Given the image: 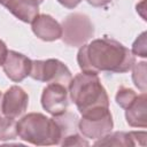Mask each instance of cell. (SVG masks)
<instances>
[{
  "instance_id": "cell-14",
  "label": "cell",
  "mask_w": 147,
  "mask_h": 147,
  "mask_svg": "<svg viewBox=\"0 0 147 147\" xmlns=\"http://www.w3.org/2000/svg\"><path fill=\"white\" fill-rule=\"evenodd\" d=\"M17 137V122L9 117L0 116V141H8Z\"/></svg>"
},
{
  "instance_id": "cell-11",
  "label": "cell",
  "mask_w": 147,
  "mask_h": 147,
  "mask_svg": "<svg viewBox=\"0 0 147 147\" xmlns=\"http://www.w3.org/2000/svg\"><path fill=\"white\" fill-rule=\"evenodd\" d=\"M44 0H0L16 18L24 23H31L39 14V5Z\"/></svg>"
},
{
  "instance_id": "cell-10",
  "label": "cell",
  "mask_w": 147,
  "mask_h": 147,
  "mask_svg": "<svg viewBox=\"0 0 147 147\" xmlns=\"http://www.w3.org/2000/svg\"><path fill=\"white\" fill-rule=\"evenodd\" d=\"M32 32L44 41H55L62 36L61 24L47 14H38L31 22Z\"/></svg>"
},
{
  "instance_id": "cell-1",
  "label": "cell",
  "mask_w": 147,
  "mask_h": 147,
  "mask_svg": "<svg viewBox=\"0 0 147 147\" xmlns=\"http://www.w3.org/2000/svg\"><path fill=\"white\" fill-rule=\"evenodd\" d=\"M77 63L80 70L85 72L124 74L131 70L136 63V57L119 41L110 38H99L79 47Z\"/></svg>"
},
{
  "instance_id": "cell-22",
  "label": "cell",
  "mask_w": 147,
  "mask_h": 147,
  "mask_svg": "<svg viewBox=\"0 0 147 147\" xmlns=\"http://www.w3.org/2000/svg\"><path fill=\"white\" fill-rule=\"evenodd\" d=\"M86 1L93 7H105L108 3H110L111 0H86Z\"/></svg>"
},
{
  "instance_id": "cell-15",
  "label": "cell",
  "mask_w": 147,
  "mask_h": 147,
  "mask_svg": "<svg viewBox=\"0 0 147 147\" xmlns=\"http://www.w3.org/2000/svg\"><path fill=\"white\" fill-rule=\"evenodd\" d=\"M132 69V80L136 87H138L141 92H146V71H147V63L145 61L134 63Z\"/></svg>"
},
{
  "instance_id": "cell-9",
  "label": "cell",
  "mask_w": 147,
  "mask_h": 147,
  "mask_svg": "<svg viewBox=\"0 0 147 147\" xmlns=\"http://www.w3.org/2000/svg\"><path fill=\"white\" fill-rule=\"evenodd\" d=\"M31 61L32 60H30L24 54L15 51H8L2 68L6 76L10 80L20 83L29 76L31 69Z\"/></svg>"
},
{
  "instance_id": "cell-17",
  "label": "cell",
  "mask_w": 147,
  "mask_h": 147,
  "mask_svg": "<svg viewBox=\"0 0 147 147\" xmlns=\"http://www.w3.org/2000/svg\"><path fill=\"white\" fill-rule=\"evenodd\" d=\"M132 54L140 56V57H146L147 56V42H146V32H142L133 42L132 45Z\"/></svg>"
},
{
  "instance_id": "cell-8",
  "label": "cell",
  "mask_w": 147,
  "mask_h": 147,
  "mask_svg": "<svg viewBox=\"0 0 147 147\" xmlns=\"http://www.w3.org/2000/svg\"><path fill=\"white\" fill-rule=\"evenodd\" d=\"M29 106V95L20 86H10L2 94V115L13 119L22 117Z\"/></svg>"
},
{
  "instance_id": "cell-5",
  "label": "cell",
  "mask_w": 147,
  "mask_h": 147,
  "mask_svg": "<svg viewBox=\"0 0 147 147\" xmlns=\"http://www.w3.org/2000/svg\"><path fill=\"white\" fill-rule=\"evenodd\" d=\"M114 121L109 108L100 107L82 114L78 119V130L86 139L98 140L111 132Z\"/></svg>"
},
{
  "instance_id": "cell-18",
  "label": "cell",
  "mask_w": 147,
  "mask_h": 147,
  "mask_svg": "<svg viewBox=\"0 0 147 147\" xmlns=\"http://www.w3.org/2000/svg\"><path fill=\"white\" fill-rule=\"evenodd\" d=\"M60 145H62V146H88L90 142L87 140H85L82 134L76 132V133L64 137L62 139V141L60 142Z\"/></svg>"
},
{
  "instance_id": "cell-13",
  "label": "cell",
  "mask_w": 147,
  "mask_h": 147,
  "mask_svg": "<svg viewBox=\"0 0 147 147\" xmlns=\"http://www.w3.org/2000/svg\"><path fill=\"white\" fill-rule=\"evenodd\" d=\"M95 146H133V141L131 139L130 132H110L107 136L94 141Z\"/></svg>"
},
{
  "instance_id": "cell-12",
  "label": "cell",
  "mask_w": 147,
  "mask_h": 147,
  "mask_svg": "<svg viewBox=\"0 0 147 147\" xmlns=\"http://www.w3.org/2000/svg\"><path fill=\"white\" fill-rule=\"evenodd\" d=\"M146 111H147V96H146V92H142L125 109L126 123L132 127L145 129L147 126Z\"/></svg>"
},
{
  "instance_id": "cell-21",
  "label": "cell",
  "mask_w": 147,
  "mask_h": 147,
  "mask_svg": "<svg viewBox=\"0 0 147 147\" xmlns=\"http://www.w3.org/2000/svg\"><path fill=\"white\" fill-rule=\"evenodd\" d=\"M7 53H8V48H7L6 44L0 39V65L3 64L5 59L7 56Z\"/></svg>"
},
{
  "instance_id": "cell-19",
  "label": "cell",
  "mask_w": 147,
  "mask_h": 147,
  "mask_svg": "<svg viewBox=\"0 0 147 147\" xmlns=\"http://www.w3.org/2000/svg\"><path fill=\"white\" fill-rule=\"evenodd\" d=\"M131 139L133 141V146H146L147 134L145 131H131Z\"/></svg>"
},
{
  "instance_id": "cell-20",
  "label": "cell",
  "mask_w": 147,
  "mask_h": 147,
  "mask_svg": "<svg viewBox=\"0 0 147 147\" xmlns=\"http://www.w3.org/2000/svg\"><path fill=\"white\" fill-rule=\"evenodd\" d=\"M82 0H57V2L60 5H62L63 7L68 8V9H74L75 7H77L80 3Z\"/></svg>"
},
{
  "instance_id": "cell-16",
  "label": "cell",
  "mask_w": 147,
  "mask_h": 147,
  "mask_svg": "<svg viewBox=\"0 0 147 147\" xmlns=\"http://www.w3.org/2000/svg\"><path fill=\"white\" fill-rule=\"evenodd\" d=\"M137 96H138V94L132 88H129V87H125V86H121L118 88L117 93H116L115 100H116V103L121 108L126 109L136 100Z\"/></svg>"
},
{
  "instance_id": "cell-4",
  "label": "cell",
  "mask_w": 147,
  "mask_h": 147,
  "mask_svg": "<svg viewBox=\"0 0 147 147\" xmlns=\"http://www.w3.org/2000/svg\"><path fill=\"white\" fill-rule=\"evenodd\" d=\"M62 41L71 47H80L87 44L94 36V25L90 17L82 13L68 15L62 24Z\"/></svg>"
},
{
  "instance_id": "cell-23",
  "label": "cell",
  "mask_w": 147,
  "mask_h": 147,
  "mask_svg": "<svg viewBox=\"0 0 147 147\" xmlns=\"http://www.w3.org/2000/svg\"><path fill=\"white\" fill-rule=\"evenodd\" d=\"M2 114V93L0 91V116Z\"/></svg>"
},
{
  "instance_id": "cell-7",
  "label": "cell",
  "mask_w": 147,
  "mask_h": 147,
  "mask_svg": "<svg viewBox=\"0 0 147 147\" xmlns=\"http://www.w3.org/2000/svg\"><path fill=\"white\" fill-rule=\"evenodd\" d=\"M41 106L52 116L65 113L69 106L68 87L61 84H48L41 93Z\"/></svg>"
},
{
  "instance_id": "cell-3",
  "label": "cell",
  "mask_w": 147,
  "mask_h": 147,
  "mask_svg": "<svg viewBox=\"0 0 147 147\" xmlns=\"http://www.w3.org/2000/svg\"><path fill=\"white\" fill-rule=\"evenodd\" d=\"M17 136L36 146L60 145L62 132L54 117H47L40 113L24 115L17 122Z\"/></svg>"
},
{
  "instance_id": "cell-6",
  "label": "cell",
  "mask_w": 147,
  "mask_h": 147,
  "mask_svg": "<svg viewBox=\"0 0 147 147\" xmlns=\"http://www.w3.org/2000/svg\"><path fill=\"white\" fill-rule=\"evenodd\" d=\"M29 76L38 82L48 84H61L65 87L72 78L69 68L57 59L32 60Z\"/></svg>"
},
{
  "instance_id": "cell-2",
  "label": "cell",
  "mask_w": 147,
  "mask_h": 147,
  "mask_svg": "<svg viewBox=\"0 0 147 147\" xmlns=\"http://www.w3.org/2000/svg\"><path fill=\"white\" fill-rule=\"evenodd\" d=\"M68 90L70 100L80 114L100 107L109 108V96L98 74L85 71L77 74L71 78Z\"/></svg>"
}]
</instances>
